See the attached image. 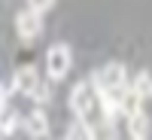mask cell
Listing matches in <instances>:
<instances>
[{
	"mask_svg": "<svg viewBox=\"0 0 152 140\" xmlns=\"http://www.w3.org/2000/svg\"><path fill=\"white\" fill-rule=\"evenodd\" d=\"M70 110L76 119H82L85 125H94L104 113H100V92L94 82H79L70 92Z\"/></svg>",
	"mask_w": 152,
	"mask_h": 140,
	"instance_id": "6da1fadb",
	"label": "cell"
},
{
	"mask_svg": "<svg viewBox=\"0 0 152 140\" xmlns=\"http://www.w3.org/2000/svg\"><path fill=\"white\" fill-rule=\"evenodd\" d=\"M91 82L97 85V92L100 95H110V97H116L119 104H122V97H125V92L131 88V79H128V73H125V67L122 64H107V67H100L94 76H91Z\"/></svg>",
	"mask_w": 152,
	"mask_h": 140,
	"instance_id": "7a4b0ae2",
	"label": "cell"
},
{
	"mask_svg": "<svg viewBox=\"0 0 152 140\" xmlns=\"http://www.w3.org/2000/svg\"><path fill=\"white\" fill-rule=\"evenodd\" d=\"M70 64H73V52H70L67 43L49 46V52H46V73H49V79H52V82L64 79V76L70 73Z\"/></svg>",
	"mask_w": 152,
	"mask_h": 140,
	"instance_id": "3957f363",
	"label": "cell"
},
{
	"mask_svg": "<svg viewBox=\"0 0 152 140\" xmlns=\"http://www.w3.org/2000/svg\"><path fill=\"white\" fill-rule=\"evenodd\" d=\"M15 31L21 37V43H34L37 37H40L43 31V12H37V9H21L18 15H15Z\"/></svg>",
	"mask_w": 152,
	"mask_h": 140,
	"instance_id": "277c9868",
	"label": "cell"
},
{
	"mask_svg": "<svg viewBox=\"0 0 152 140\" xmlns=\"http://www.w3.org/2000/svg\"><path fill=\"white\" fill-rule=\"evenodd\" d=\"M40 76H37V67L24 64L15 70V76H12V92H21V95H34L37 88H40Z\"/></svg>",
	"mask_w": 152,
	"mask_h": 140,
	"instance_id": "5b68a950",
	"label": "cell"
},
{
	"mask_svg": "<svg viewBox=\"0 0 152 140\" xmlns=\"http://www.w3.org/2000/svg\"><path fill=\"white\" fill-rule=\"evenodd\" d=\"M24 131H28L34 140H40V137H46L49 134V119H46V113L37 107V110H31L28 116H24Z\"/></svg>",
	"mask_w": 152,
	"mask_h": 140,
	"instance_id": "8992f818",
	"label": "cell"
},
{
	"mask_svg": "<svg viewBox=\"0 0 152 140\" xmlns=\"http://www.w3.org/2000/svg\"><path fill=\"white\" fill-rule=\"evenodd\" d=\"M128 134H131V140H146L149 137V116L143 110L128 116Z\"/></svg>",
	"mask_w": 152,
	"mask_h": 140,
	"instance_id": "52a82bcc",
	"label": "cell"
},
{
	"mask_svg": "<svg viewBox=\"0 0 152 140\" xmlns=\"http://www.w3.org/2000/svg\"><path fill=\"white\" fill-rule=\"evenodd\" d=\"M131 88H134V92L140 95L143 100H146V97H152V76H149L146 70H143V73H137L134 79H131Z\"/></svg>",
	"mask_w": 152,
	"mask_h": 140,
	"instance_id": "ba28073f",
	"label": "cell"
},
{
	"mask_svg": "<svg viewBox=\"0 0 152 140\" xmlns=\"http://www.w3.org/2000/svg\"><path fill=\"white\" fill-rule=\"evenodd\" d=\"M91 137H94V140H113V137H116V131H113V122L100 116V119L91 125Z\"/></svg>",
	"mask_w": 152,
	"mask_h": 140,
	"instance_id": "9c48e42d",
	"label": "cell"
},
{
	"mask_svg": "<svg viewBox=\"0 0 152 140\" xmlns=\"http://www.w3.org/2000/svg\"><path fill=\"white\" fill-rule=\"evenodd\" d=\"M70 140H94L91 137V125H85L82 119H76L73 125H70V134H67Z\"/></svg>",
	"mask_w": 152,
	"mask_h": 140,
	"instance_id": "30bf717a",
	"label": "cell"
},
{
	"mask_svg": "<svg viewBox=\"0 0 152 140\" xmlns=\"http://www.w3.org/2000/svg\"><path fill=\"white\" fill-rule=\"evenodd\" d=\"M18 128V116H15V113H0V137H9L12 131H15Z\"/></svg>",
	"mask_w": 152,
	"mask_h": 140,
	"instance_id": "8fae6325",
	"label": "cell"
},
{
	"mask_svg": "<svg viewBox=\"0 0 152 140\" xmlns=\"http://www.w3.org/2000/svg\"><path fill=\"white\" fill-rule=\"evenodd\" d=\"M49 95H52V92H49V85H46V82H40V88H37L31 97L37 100V104H46V100H49Z\"/></svg>",
	"mask_w": 152,
	"mask_h": 140,
	"instance_id": "7c38bea8",
	"label": "cell"
},
{
	"mask_svg": "<svg viewBox=\"0 0 152 140\" xmlns=\"http://www.w3.org/2000/svg\"><path fill=\"white\" fill-rule=\"evenodd\" d=\"M28 3H31V9H37V12H46V9H52L55 0H28Z\"/></svg>",
	"mask_w": 152,
	"mask_h": 140,
	"instance_id": "4fadbf2b",
	"label": "cell"
},
{
	"mask_svg": "<svg viewBox=\"0 0 152 140\" xmlns=\"http://www.w3.org/2000/svg\"><path fill=\"white\" fill-rule=\"evenodd\" d=\"M6 97H9V88L0 85V113H6Z\"/></svg>",
	"mask_w": 152,
	"mask_h": 140,
	"instance_id": "5bb4252c",
	"label": "cell"
},
{
	"mask_svg": "<svg viewBox=\"0 0 152 140\" xmlns=\"http://www.w3.org/2000/svg\"><path fill=\"white\" fill-rule=\"evenodd\" d=\"M64 140H70V137H64Z\"/></svg>",
	"mask_w": 152,
	"mask_h": 140,
	"instance_id": "9a60e30c",
	"label": "cell"
}]
</instances>
